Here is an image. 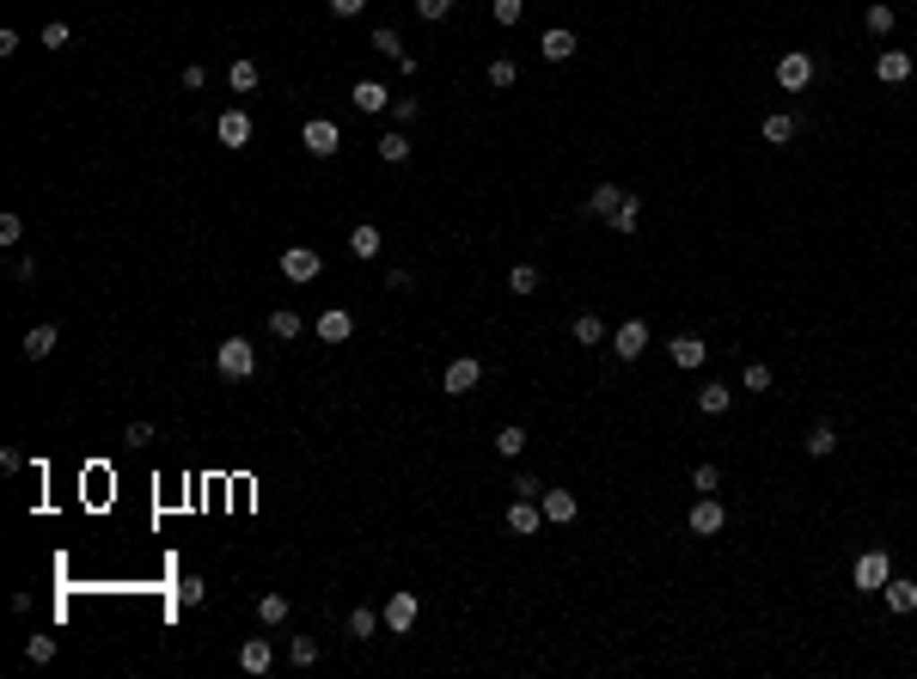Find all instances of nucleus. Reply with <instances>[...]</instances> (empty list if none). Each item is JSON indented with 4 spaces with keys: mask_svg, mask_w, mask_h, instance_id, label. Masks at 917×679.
Returning a JSON list of instances; mask_svg holds the SVG:
<instances>
[{
    "mask_svg": "<svg viewBox=\"0 0 917 679\" xmlns=\"http://www.w3.org/2000/svg\"><path fill=\"white\" fill-rule=\"evenodd\" d=\"M214 368H221L227 379H251L257 374V349H251L245 337H227L221 349H214Z\"/></svg>",
    "mask_w": 917,
    "mask_h": 679,
    "instance_id": "1",
    "label": "nucleus"
},
{
    "mask_svg": "<svg viewBox=\"0 0 917 679\" xmlns=\"http://www.w3.org/2000/svg\"><path fill=\"white\" fill-rule=\"evenodd\" d=\"M416 612H422V600H416L410 588H398V594H385V606H379V618H385V631H392V637H410Z\"/></svg>",
    "mask_w": 917,
    "mask_h": 679,
    "instance_id": "2",
    "label": "nucleus"
},
{
    "mask_svg": "<svg viewBox=\"0 0 917 679\" xmlns=\"http://www.w3.org/2000/svg\"><path fill=\"white\" fill-rule=\"evenodd\" d=\"M777 86L783 92H808V86H814V56H808V49L777 56Z\"/></svg>",
    "mask_w": 917,
    "mask_h": 679,
    "instance_id": "3",
    "label": "nucleus"
},
{
    "mask_svg": "<svg viewBox=\"0 0 917 679\" xmlns=\"http://www.w3.org/2000/svg\"><path fill=\"white\" fill-rule=\"evenodd\" d=\"M887 576H893V557H887V551H862V557H856V570H850V581H856L862 594H881Z\"/></svg>",
    "mask_w": 917,
    "mask_h": 679,
    "instance_id": "4",
    "label": "nucleus"
},
{
    "mask_svg": "<svg viewBox=\"0 0 917 679\" xmlns=\"http://www.w3.org/2000/svg\"><path fill=\"white\" fill-rule=\"evenodd\" d=\"M300 141H306V153H312V160H331V153L342 147V129L331 123V117H312V123L300 129Z\"/></svg>",
    "mask_w": 917,
    "mask_h": 679,
    "instance_id": "5",
    "label": "nucleus"
},
{
    "mask_svg": "<svg viewBox=\"0 0 917 679\" xmlns=\"http://www.w3.org/2000/svg\"><path fill=\"white\" fill-rule=\"evenodd\" d=\"M722 527H728V509H722V496H697V502H691V533H697V539H715Z\"/></svg>",
    "mask_w": 917,
    "mask_h": 679,
    "instance_id": "6",
    "label": "nucleus"
},
{
    "mask_svg": "<svg viewBox=\"0 0 917 679\" xmlns=\"http://www.w3.org/2000/svg\"><path fill=\"white\" fill-rule=\"evenodd\" d=\"M477 379H483V361H477V355H459V361L441 374V392L465 398V392H477Z\"/></svg>",
    "mask_w": 917,
    "mask_h": 679,
    "instance_id": "7",
    "label": "nucleus"
},
{
    "mask_svg": "<svg viewBox=\"0 0 917 679\" xmlns=\"http://www.w3.org/2000/svg\"><path fill=\"white\" fill-rule=\"evenodd\" d=\"M214 135H221V147H251V110H221L214 117Z\"/></svg>",
    "mask_w": 917,
    "mask_h": 679,
    "instance_id": "8",
    "label": "nucleus"
},
{
    "mask_svg": "<svg viewBox=\"0 0 917 679\" xmlns=\"http://www.w3.org/2000/svg\"><path fill=\"white\" fill-rule=\"evenodd\" d=\"M611 349H618V361H636V355L648 349V325L643 318H624V325L611 331Z\"/></svg>",
    "mask_w": 917,
    "mask_h": 679,
    "instance_id": "9",
    "label": "nucleus"
},
{
    "mask_svg": "<svg viewBox=\"0 0 917 679\" xmlns=\"http://www.w3.org/2000/svg\"><path fill=\"white\" fill-rule=\"evenodd\" d=\"M281 275H288V282H312V275H318V251H312V245H288V251H281Z\"/></svg>",
    "mask_w": 917,
    "mask_h": 679,
    "instance_id": "10",
    "label": "nucleus"
},
{
    "mask_svg": "<svg viewBox=\"0 0 917 679\" xmlns=\"http://www.w3.org/2000/svg\"><path fill=\"white\" fill-rule=\"evenodd\" d=\"M544 527V509L532 502V496H514V509H508V533H520V539H532Z\"/></svg>",
    "mask_w": 917,
    "mask_h": 679,
    "instance_id": "11",
    "label": "nucleus"
},
{
    "mask_svg": "<svg viewBox=\"0 0 917 679\" xmlns=\"http://www.w3.org/2000/svg\"><path fill=\"white\" fill-rule=\"evenodd\" d=\"M318 337H324V343H349V337H355V312L324 306V312H318Z\"/></svg>",
    "mask_w": 917,
    "mask_h": 679,
    "instance_id": "12",
    "label": "nucleus"
},
{
    "mask_svg": "<svg viewBox=\"0 0 917 679\" xmlns=\"http://www.w3.org/2000/svg\"><path fill=\"white\" fill-rule=\"evenodd\" d=\"M238 667H245V674H270V667H275V643H270V637L238 643Z\"/></svg>",
    "mask_w": 917,
    "mask_h": 679,
    "instance_id": "13",
    "label": "nucleus"
},
{
    "mask_svg": "<svg viewBox=\"0 0 917 679\" xmlns=\"http://www.w3.org/2000/svg\"><path fill=\"white\" fill-rule=\"evenodd\" d=\"M667 349H673V368H704V355H710V343L691 337V331H679V337L667 343Z\"/></svg>",
    "mask_w": 917,
    "mask_h": 679,
    "instance_id": "14",
    "label": "nucleus"
},
{
    "mask_svg": "<svg viewBox=\"0 0 917 679\" xmlns=\"http://www.w3.org/2000/svg\"><path fill=\"white\" fill-rule=\"evenodd\" d=\"M539 509H544V520H550V527H569V520H575V496H569V490H544Z\"/></svg>",
    "mask_w": 917,
    "mask_h": 679,
    "instance_id": "15",
    "label": "nucleus"
},
{
    "mask_svg": "<svg viewBox=\"0 0 917 679\" xmlns=\"http://www.w3.org/2000/svg\"><path fill=\"white\" fill-rule=\"evenodd\" d=\"M795 129H801V123H795L789 110H771V117L758 123V135L771 141V147H789V141H795Z\"/></svg>",
    "mask_w": 917,
    "mask_h": 679,
    "instance_id": "16",
    "label": "nucleus"
},
{
    "mask_svg": "<svg viewBox=\"0 0 917 679\" xmlns=\"http://www.w3.org/2000/svg\"><path fill=\"white\" fill-rule=\"evenodd\" d=\"M56 343H62V331H56V325H31V331H25V361L56 355Z\"/></svg>",
    "mask_w": 917,
    "mask_h": 679,
    "instance_id": "17",
    "label": "nucleus"
},
{
    "mask_svg": "<svg viewBox=\"0 0 917 679\" xmlns=\"http://www.w3.org/2000/svg\"><path fill=\"white\" fill-rule=\"evenodd\" d=\"M349 104H355V110H368V117H379V110H385V104H392V92H385V86H379V80H361V86H355V92H349Z\"/></svg>",
    "mask_w": 917,
    "mask_h": 679,
    "instance_id": "18",
    "label": "nucleus"
},
{
    "mask_svg": "<svg viewBox=\"0 0 917 679\" xmlns=\"http://www.w3.org/2000/svg\"><path fill=\"white\" fill-rule=\"evenodd\" d=\"M636 221H643V196H624V203L606 214V227H611V233H624V239L636 233Z\"/></svg>",
    "mask_w": 917,
    "mask_h": 679,
    "instance_id": "19",
    "label": "nucleus"
},
{
    "mask_svg": "<svg viewBox=\"0 0 917 679\" xmlns=\"http://www.w3.org/2000/svg\"><path fill=\"white\" fill-rule=\"evenodd\" d=\"M539 56H544V62H569V56H575V31H563V25L544 31L539 37Z\"/></svg>",
    "mask_w": 917,
    "mask_h": 679,
    "instance_id": "20",
    "label": "nucleus"
},
{
    "mask_svg": "<svg viewBox=\"0 0 917 679\" xmlns=\"http://www.w3.org/2000/svg\"><path fill=\"white\" fill-rule=\"evenodd\" d=\"M862 25H869V37H893V25H899V13H893L887 0H869V6H862Z\"/></svg>",
    "mask_w": 917,
    "mask_h": 679,
    "instance_id": "21",
    "label": "nucleus"
},
{
    "mask_svg": "<svg viewBox=\"0 0 917 679\" xmlns=\"http://www.w3.org/2000/svg\"><path fill=\"white\" fill-rule=\"evenodd\" d=\"M875 74H881L887 86H899V80H912V56H905V49H881V62H875Z\"/></svg>",
    "mask_w": 917,
    "mask_h": 679,
    "instance_id": "22",
    "label": "nucleus"
},
{
    "mask_svg": "<svg viewBox=\"0 0 917 679\" xmlns=\"http://www.w3.org/2000/svg\"><path fill=\"white\" fill-rule=\"evenodd\" d=\"M728 405H734V392H728L722 379H710V386H697V410H704V416H728Z\"/></svg>",
    "mask_w": 917,
    "mask_h": 679,
    "instance_id": "23",
    "label": "nucleus"
},
{
    "mask_svg": "<svg viewBox=\"0 0 917 679\" xmlns=\"http://www.w3.org/2000/svg\"><path fill=\"white\" fill-rule=\"evenodd\" d=\"M257 80H264V68H257L251 56H233V68H227V86H233V92H257Z\"/></svg>",
    "mask_w": 917,
    "mask_h": 679,
    "instance_id": "24",
    "label": "nucleus"
},
{
    "mask_svg": "<svg viewBox=\"0 0 917 679\" xmlns=\"http://www.w3.org/2000/svg\"><path fill=\"white\" fill-rule=\"evenodd\" d=\"M887 606L893 612H917V581H905V576H887Z\"/></svg>",
    "mask_w": 917,
    "mask_h": 679,
    "instance_id": "25",
    "label": "nucleus"
},
{
    "mask_svg": "<svg viewBox=\"0 0 917 679\" xmlns=\"http://www.w3.org/2000/svg\"><path fill=\"white\" fill-rule=\"evenodd\" d=\"M379 624H385V618H379L374 606H355V612H349V637H355V643H374Z\"/></svg>",
    "mask_w": 917,
    "mask_h": 679,
    "instance_id": "26",
    "label": "nucleus"
},
{
    "mask_svg": "<svg viewBox=\"0 0 917 679\" xmlns=\"http://www.w3.org/2000/svg\"><path fill=\"white\" fill-rule=\"evenodd\" d=\"M349 251H355L361 264H374V257H379V227H374V221H361V227L349 233Z\"/></svg>",
    "mask_w": 917,
    "mask_h": 679,
    "instance_id": "27",
    "label": "nucleus"
},
{
    "mask_svg": "<svg viewBox=\"0 0 917 679\" xmlns=\"http://www.w3.org/2000/svg\"><path fill=\"white\" fill-rule=\"evenodd\" d=\"M624 196H630V190H618V184H593V196H587V214H600V221H606V214L624 203Z\"/></svg>",
    "mask_w": 917,
    "mask_h": 679,
    "instance_id": "28",
    "label": "nucleus"
},
{
    "mask_svg": "<svg viewBox=\"0 0 917 679\" xmlns=\"http://www.w3.org/2000/svg\"><path fill=\"white\" fill-rule=\"evenodd\" d=\"M575 343H581V349L606 343V318H600V312H575Z\"/></svg>",
    "mask_w": 917,
    "mask_h": 679,
    "instance_id": "29",
    "label": "nucleus"
},
{
    "mask_svg": "<svg viewBox=\"0 0 917 679\" xmlns=\"http://www.w3.org/2000/svg\"><path fill=\"white\" fill-rule=\"evenodd\" d=\"M300 331H306V325H300V312H288V306H275V312H270V337L294 343V337H300Z\"/></svg>",
    "mask_w": 917,
    "mask_h": 679,
    "instance_id": "30",
    "label": "nucleus"
},
{
    "mask_svg": "<svg viewBox=\"0 0 917 679\" xmlns=\"http://www.w3.org/2000/svg\"><path fill=\"white\" fill-rule=\"evenodd\" d=\"M379 160H385V166H404V160H410V135H404V129L379 135Z\"/></svg>",
    "mask_w": 917,
    "mask_h": 679,
    "instance_id": "31",
    "label": "nucleus"
},
{
    "mask_svg": "<svg viewBox=\"0 0 917 679\" xmlns=\"http://www.w3.org/2000/svg\"><path fill=\"white\" fill-rule=\"evenodd\" d=\"M801 447H808V459H832V453H838V435L819 422V429H808V441H801Z\"/></svg>",
    "mask_w": 917,
    "mask_h": 679,
    "instance_id": "32",
    "label": "nucleus"
},
{
    "mask_svg": "<svg viewBox=\"0 0 917 679\" xmlns=\"http://www.w3.org/2000/svg\"><path fill=\"white\" fill-rule=\"evenodd\" d=\"M496 453H502V459H520V453H526V429H520V422H508V429L496 435Z\"/></svg>",
    "mask_w": 917,
    "mask_h": 679,
    "instance_id": "33",
    "label": "nucleus"
},
{
    "mask_svg": "<svg viewBox=\"0 0 917 679\" xmlns=\"http://www.w3.org/2000/svg\"><path fill=\"white\" fill-rule=\"evenodd\" d=\"M691 490H697V496H715V490H722V466H710V459H704V466L691 472Z\"/></svg>",
    "mask_w": 917,
    "mask_h": 679,
    "instance_id": "34",
    "label": "nucleus"
},
{
    "mask_svg": "<svg viewBox=\"0 0 917 679\" xmlns=\"http://www.w3.org/2000/svg\"><path fill=\"white\" fill-rule=\"evenodd\" d=\"M288 612H294V606H288V594H264V600H257V618H264V624H281Z\"/></svg>",
    "mask_w": 917,
    "mask_h": 679,
    "instance_id": "35",
    "label": "nucleus"
},
{
    "mask_svg": "<svg viewBox=\"0 0 917 679\" xmlns=\"http://www.w3.org/2000/svg\"><path fill=\"white\" fill-rule=\"evenodd\" d=\"M489 13H496V25H520L526 19V0H489Z\"/></svg>",
    "mask_w": 917,
    "mask_h": 679,
    "instance_id": "36",
    "label": "nucleus"
},
{
    "mask_svg": "<svg viewBox=\"0 0 917 679\" xmlns=\"http://www.w3.org/2000/svg\"><path fill=\"white\" fill-rule=\"evenodd\" d=\"M374 49H379V56H392V62H398V56H404V37L392 31V25H379V31H374Z\"/></svg>",
    "mask_w": 917,
    "mask_h": 679,
    "instance_id": "37",
    "label": "nucleus"
},
{
    "mask_svg": "<svg viewBox=\"0 0 917 679\" xmlns=\"http://www.w3.org/2000/svg\"><path fill=\"white\" fill-rule=\"evenodd\" d=\"M508 288H514V294H532V288H539V270H532V264H514V270H508Z\"/></svg>",
    "mask_w": 917,
    "mask_h": 679,
    "instance_id": "38",
    "label": "nucleus"
},
{
    "mask_svg": "<svg viewBox=\"0 0 917 679\" xmlns=\"http://www.w3.org/2000/svg\"><path fill=\"white\" fill-rule=\"evenodd\" d=\"M514 74H520V68H514L508 56H496V62H489V86H496V92H508V86H514Z\"/></svg>",
    "mask_w": 917,
    "mask_h": 679,
    "instance_id": "39",
    "label": "nucleus"
},
{
    "mask_svg": "<svg viewBox=\"0 0 917 679\" xmlns=\"http://www.w3.org/2000/svg\"><path fill=\"white\" fill-rule=\"evenodd\" d=\"M25 661H37V667H43V661H56V637H43V631H37L31 643H25Z\"/></svg>",
    "mask_w": 917,
    "mask_h": 679,
    "instance_id": "40",
    "label": "nucleus"
},
{
    "mask_svg": "<svg viewBox=\"0 0 917 679\" xmlns=\"http://www.w3.org/2000/svg\"><path fill=\"white\" fill-rule=\"evenodd\" d=\"M288 655H294V667H312V661H318V637H294Z\"/></svg>",
    "mask_w": 917,
    "mask_h": 679,
    "instance_id": "41",
    "label": "nucleus"
},
{
    "mask_svg": "<svg viewBox=\"0 0 917 679\" xmlns=\"http://www.w3.org/2000/svg\"><path fill=\"white\" fill-rule=\"evenodd\" d=\"M203 594H208L203 576H184V581H177V606H203Z\"/></svg>",
    "mask_w": 917,
    "mask_h": 679,
    "instance_id": "42",
    "label": "nucleus"
},
{
    "mask_svg": "<svg viewBox=\"0 0 917 679\" xmlns=\"http://www.w3.org/2000/svg\"><path fill=\"white\" fill-rule=\"evenodd\" d=\"M740 379H747V392H771V368H765V361H747Z\"/></svg>",
    "mask_w": 917,
    "mask_h": 679,
    "instance_id": "43",
    "label": "nucleus"
},
{
    "mask_svg": "<svg viewBox=\"0 0 917 679\" xmlns=\"http://www.w3.org/2000/svg\"><path fill=\"white\" fill-rule=\"evenodd\" d=\"M446 13H453V0H416V19H422V25H435V19H446Z\"/></svg>",
    "mask_w": 917,
    "mask_h": 679,
    "instance_id": "44",
    "label": "nucleus"
},
{
    "mask_svg": "<svg viewBox=\"0 0 917 679\" xmlns=\"http://www.w3.org/2000/svg\"><path fill=\"white\" fill-rule=\"evenodd\" d=\"M68 25H62V19H49V25H43V49H68Z\"/></svg>",
    "mask_w": 917,
    "mask_h": 679,
    "instance_id": "45",
    "label": "nucleus"
},
{
    "mask_svg": "<svg viewBox=\"0 0 917 679\" xmlns=\"http://www.w3.org/2000/svg\"><path fill=\"white\" fill-rule=\"evenodd\" d=\"M25 239V221L19 214H0V245H19Z\"/></svg>",
    "mask_w": 917,
    "mask_h": 679,
    "instance_id": "46",
    "label": "nucleus"
},
{
    "mask_svg": "<svg viewBox=\"0 0 917 679\" xmlns=\"http://www.w3.org/2000/svg\"><path fill=\"white\" fill-rule=\"evenodd\" d=\"M392 117H398V123H404V129H410V123L422 117V104H416V99H392Z\"/></svg>",
    "mask_w": 917,
    "mask_h": 679,
    "instance_id": "47",
    "label": "nucleus"
},
{
    "mask_svg": "<svg viewBox=\"0 0 917 679\" xmlns=\"http://www.w3.org/2000/svg\"><path fill=\"white\" fill-rule=\"evenodd\" d=\"M514 496H532V502H539V496H544V483H539L532 472H520V477H514Z\"/></svg>",
    "mask_w": 917,
    "mask_h": 679,
    "instance_id": "48",
    "label": "nucleus"
},
{
    "mask_svg": "<svg viewBox=\"0 0 917 679\" xmlns=\"http://www.w3.org/2000/svg\"><path fill=\"white\" fill-rule=\"evenodd\" d=\"M203 80H208V68H203V62H190V68H184V92H203Z\"/></svg>",
    "mask_w": 917,
    "mask_h": 679,
    "instance_id": "49",
    "label": "nucleus"
},
{
    "mask_svg": "<svg viewBox=\"0 0 917 679\" xmlns=\"http://www.w3.org/2000/svg\"><path fill=\"white\" fill-rule=\"evenodd\" d=\"M123 441H135V447H147V441H153V422H129V429H123Z\"/></svg>",
    "mask_w": 917,
    "mask_h": 679,
    "instance_id": "50",
    "label": "nucleus"
},
{
    "mask_svg": "<svg viewBox=\"0 0 917 679\" xmlns=\"http://www.w3.org/2000/svg\"><path fill=\"white\" fill-rule=\"evenodd\" d=\"M361 6H368V0H331V13H337V19H355Z\"/></svg>",
    "mask_w": 917,
    "mask_h": 679,
    "instance_id": "51",
    "label": "nucleus"
}]
</instances>
